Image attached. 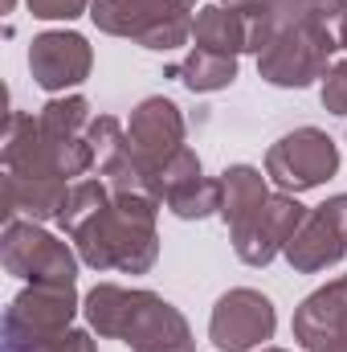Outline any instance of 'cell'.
Instances as JSON below:
<instances>
[{
    "mask_svg": "<svg viewBox=\"0 0 347 352\" xmlns=\"http://www.w3.org/2000/svg\"><path fill=\"white\" fill-rule=\"evenodd\" d=\"M127 140H131V156L135 164L147 173V180L156 176V168H164L176 152L184 148V115L172 98L152 94L143 98L131 119H127Z\"/></svg>",
    "mask_w": 347,
    "mask_h": 352,
    "instance_id": "obj_11",
    "label": "cell"
},
{
    "mask_svg": "<svg viewBox=\"0 0 347 352\" xmlns=\"http://www.w3.org/2000/svg\"><path fill=\"white\" fill-rule=\"evenodd\" d=\"M302 4H331V0H302Z\"/></svg>",
    "mask_w": 347,
    "mask_h": 352,
    "instance_id": "obj_29",
    "label": "cell"
},
{
    "mask_svg": "<svg viewBox=\"0 0 347 352\" xmlns=\"http://www.w3.org/2000/svg\"><path fill=\"white\" fill-rule=\"evenodd\" d=\"M339 50H347V4H344V16H339Z\"/></svg>",
    "mask_w": 347,
    "mask_h": 352,
    "instance_id": "obj_27",
    "label": "cell"
},
{
    "mask_svg": "<svg viewBox=\"0 0 347 352\" xmlns=\"http://www.w3.org/2000/svg\"><path fill=\"white\" fill-rule=\"evenodd\" d=\"M270 201V184L254 164H229L221 173V221L233 230L241 221H250L254 213H261V205Z\"/></svg>",
    "mask_w": 347,
    "mask_h": 352,
    "instance_id": "obj_16",
    "label": "cell"
},
{
    "mask_svg": "<svg viewBox=\"0 0 347 352\" xmlns=\"http://www.w3.org/2000/svg\"><path fill=\"white\" fill-rule=\"evenodd\" d=\"M294 340L307 352H323L347 328V274L311 291L294 311Z\"/></svg>",
    "mask_w": 347,
    "mask_h": 352,
    "instance_id": "obj_13",
    "label": "cell"
},
{
    "mask_svg": "<svg viewBox=\"0 0 347 352\" xmlns=\"http://www.w3.org/2000/svg\"><path fill=\"white\" fill-rule=\"evenodd\" d=\"M123 344H131V352H196V340H192V328H188L184 311L172 307L156 291H143V299H139V307L127 324Z\"/></svg>",
    "mask_w": 347,
    "mask_h": 352,
    "instance_id": "obj_12",
    "label": "cell"
},
{
    "mask_svg": "<svg viewBox=\"0 0 347 352\" xmlns=\"http://www.w3.org/2000/svg\"><path fill=\"white\" fill-rule=\"evenodd\" d=\"M168 209L180 221H204V217L221 213V180H213V176L192 180L188 188H180L176 197H168Z\"/></svg>",
    "mask_w": 347,
    "mask_h": 352,
    "instance_id": "obj_20",
    "label": "cell"
},
{
    "mask_svg": "<svg viewBox=\"0 0 347 352\" xmlns=\"http://www.w3.org/2000/svg\"><path fill=\"white\" fill-rule=\"evenodd\" d=\"M339 173V148L319 127H294L265 152V176L282 192H307Z\"/></svg>",
    "mask_w": 347,
    "mask_h": 352,
    "instance_id": "obj_6",
    "label": "cell"
},
{
    "mask_svg": "<svg viewBox=\"0 0 347 352\" xmlns=\"http://www.w3.org/2000/svg\"><path fill=\"white\" fill-rule=\"evenodd\" d=\"M0 263L12 278L25 283H74L82 258L78 250H70V242L53 238L41 221L12 217L4 221L0 234Z\"/></svg>",
    "mask_w": 347,
    "mask_h": 352,
    "instance_id": "obj_5",
    "label": "cell"
},
{
    "mask_svg": "<svg viewBox=\"0 0 347 352\" xmlns=\"http://www.w3.org/2000/svg\"><path fill=\"white\" fill-rule=\"evenodd\" d=\"M274 328H278V311L254 287L225 291L208 316V340L221 352H254L258 344L274 340Z\"/></svg>",
    "mask_w": 347,
    "mask_h": 352,
    "instance_id": "obj_7",
    "label": "cell"
},
{
    "mask_svg": "<svg viewBox=\"0 0 347 352\" xmlns=\"http://www.w3.org/2000/svg\"><path fill=\"white\" fill-rule=\"evenodd\" d=\"M106 201H110V188H106V180H102V176L74 180V184H70V197H66V205H62V213H58V226L66 230V238H70L78 226H86L90 217L106 205Z\"/></svg>",
    "mask_w": 347,
    "mask_h": 352,
    "instance_id": "obj_19",
    "label": "cell"
},
{
    "mask_svg": "<svg viewBox=\"0 0 347 352\" xmlns=\"http://www.w3.org/2000/svg\"><path fill=\"white\" fill-rule=\"evenodd\" d=\"M86 140H90V148H94V168H98L102 180H115V176L139 168V164H135V156H131L127 127H123L115 115H94Z\"/></svg>",
    "mask_w": 347,
    "mask_h": 352,
    "instance_id": "obj_17",
    "label": "cell"
},
{
    "mask_svg": "<svg viewBox=\"0 0 347 352\" xmlns=\"http://www.w3.org/2000/svg\"><path fill=\"white\" fill-rule=\"evenodd\" d=\"M196 12V0H90V21L98 33L127 37L156 54H172L192 37Z\"/></svg>",
    "mask_w": 347,
    "mask_h": 352,
    "instance_id": "obj_3",
    "label": "cell"
},
{
    "mask_svg": "<svg viewBox=\"0 0 347 352\" xmlns=\"http://www.w3.org/2000/svg\"><path fill=\"white\" fill-rule=\"evenodd\" d=\"M176 78L192 94H217V90L237 82V58L233 54H217V50H188V58L172 70Z\"/></svg>",
    "mask_w": 347,
    "mask_h": 352,
    "instance_id": "obj_18",
    "label": "cell"
},
{
    "mask_svg": "<svg viewBox=\"0 0 347 352\" xmlns=\"http://www.w3.org/2000/svg\"><path fill=\"white\" fill-rule=\"evenodd\" d=\"M339 16L344 0L331 4L278 0V33L258 54V74L270 87L307 90L331 70V54H339Z\"/></svg>",
    "mask_w": 347,
    "mask_h": 352,
    "instance_id": "obj_1",
    "label": "cell"
},
{
    "mask_svg": "<svg viewBox=\"0 0 347 352\" xmlns=\"http://www.w3.org/2000/svg\"><path fill=\"white\" fill-rule=\"evenodd\" d=\"M204 176V168H200V156L192 152V148H180L172 160L164 164V168H156V176H152V188H156V197L168 205V197H176L180 188H188L192 180H200Z\"/></svg>",
    "mask_w": 347,
    "mask_h": 352,
    "instance_id": "obj_21",
    "label": "cell"
},
{
    "mask_svg": "<svg viewBox=\"0 0 347 352\" xmlns=\"http://www.w3.org/2000/svg\"><path fill=\"white\" fill-rule=\"evenodd\" d=\"M286 263L298 274H319L327 266H339L347 254V192L327 197L319 209L307 213L298 234L286 242Z\"/></svg>",
    "mask_w": 347,
    "mask_h": 352,
    "instance_id": "obj_9",
    "label": "cell"
},
{
    "mask_svg": "<svg viewBox=\"0 0 347 352\" xmlns=\"http://www.w3.org/2000/svg\"><path fill=\"white\" fill-rule=\"evenodd\" d=\"M323 352H347V328H344V332H339V336H335V340H331Z\"/></svg>",
    "mask_w": 347,
    "mask_h": 352,
    "instance_id": "obj_26",
    "label": "cell"
},
{
    "mask_svg": "<svg viewBox=\"0 0 347 352\" xmlns=\"http://www.w3.org/2000/svg\"><path fill=\"white\" fill-rule=\"evenodd\" d=\"M82 311L74 283H29L4 311V352H45Z\"/></svg>",
    "mask_w": 347,
    "mask_h": 352,
    "instance_id": "obj_4",
    "label": "cell"
},
{
    "mask_svg": "<svg viewBox=\"0 0 347 352\" xmlns=\"http://www.w3.org/2000/svg\"><path fill=\"white\" fill-rule=\"evenodd\" d=\"M12 4H16V0H4V12H12Z\"/></svg>",
    "mask_w": 347,
    "mask_h": 352,
    "instance_id": "obj_28",
    "label": "cell"
},
{
    "mask_svg": "<svg viewBox=\"0 0 347 352\" xmlns=\"http://www.w3.org/2000/svg\"><path fill=\"white\" fill-rule=\"evenodd\" d=\"M45 352H98V344H94V336H90V332H82V328H70L66 336H58V340H53Z\"/></svg>",
    "mask_w": 347,
    "mask_h": 352,
    "instance_id": "obj_24",
    "label": "cell"
},
{
    "mask_svg": "<svg viewBox=\"0 0 347 352\" xmlns=\"http://www.w3.org/2000/svg\"><path fill=\"white\" fill-rule=\"evenodd\" d=\"M319 98H323V111L347 115V62H331V70L323 74Z\"/></svg>",
    "mask_w": 347,
    "mask_h": 352,
    "instance_id": "obj_22",
    "label": "cell"
},
{
    "mask_svg": "<svg viewBox=\"0 0 347 352\" xmlns=\"http://www.w3.org/2000/svg\"><path fill=\"white\" fill-rule=\"evenodd\" d=\"M29 12L37 21H78L82 12L90 16V0H29Z\"/></svg>",
    "mask_w": 347,
    "mask_h": 352,
    "instance_id": "obj_23",
    "label": "cell"
},
{
    "mask_svg": "<svg viewBox=\"0 0 347 352\" xmlns=\"http://www.w3.org/2000/svg\"><path fill=\"white\" fill-rule=\"evenodd\" d=\"M70 197V180L58 176H12L4 173V221H58Z\"/></svg>",
    "mask_w": 347,
    "mask_h": 352,
    "instance_id": "obj_14",
    "label": "cell"
},
{
    "mask_svg": "<svg viewBox=\"0 0 347 352\" xmlns=\"http://www.w3.org/2000/svg\"><path fill=\"white\" fill-rule=\"evenodd\" d=\"M217 4H229V8H258V4H278V0H217Z\"/></svg>",
    "mask_w": 347,
    "mask_h": 352,
    "instance_id": "obj_25",
    "label": "cell"
},
{
    "mask_svg": "<svg viewBox=\"0 0 347 352\" xmlns=\"http://www.w3.org/2000/svg\"><path fill=\"white\" fill-rule=\"evenodd\" d=\"M143 299V287H119V283H98L82 299V316H86L90 332L106 336V340H123L127 336V324L135 316Z\"/></svg>",
    "mask_w": 347,
    "mask_h": 352,
    "instance_id": "obj_15",
    "label": "cell"
},
{
    "mask_svg": "<svg viewBox=\"0 0 347 352\" xmlns=\"http://www.w3.org/2000/svg\"><path fill=\"white\" fill-rule=\"evenodd\" d=\"M261 352H286V349H261Z\"/></svg>",
    "mask_w": 347,
    "mask_h": 352,
    "instance_id": "obj_30",
    "label": "cell"
},
{
    "mask_svg": "<svg viewBox=\"0 0 347 352\" xmlns=\"http://www.w3.org/2000/svg\"><path fill=\"white\" fill-rule=\"evenodd\" d=\"M90 70H94V50L74 29L37 33L33 45H29V74L49 94H66V90L82 87L90 78Z\"/></svg>",
    "mask_w": 347,
    "mask_h": 352,
    "instance_id": "obj_10",
    "label": "cell"
},
{
    "mask_svg": "<svg viewBox=\"0 0 347 352\" xmlns=\"http://www.w3.org/2000/svg\"><path fill=\"white\" fill-rule=\"evenodd\" d=\"M307 213L311 209L298 205L294 192H282V188L270 192V201L261 205V213H254L250 221H241V226L229 230L237 258L246 266H270L286 250V242L298 234V226L307 221Z\"/></svg>",
    "mask_w": 347,
    "mask_h": 352,
    "instance_id": "obj_8",
    "label": "cell"
},
{
    "mask_svg": "<svg viewBox=\"0 0 347 352\" xmlns=\"http://www.w3.org/2000/svg\"><path fill=\"white\" fill-rule=\"evenodd\" d=\"M160 209L164 201L152 192H110V201L70 234V242L90 270L147 274L160 258Z\"/></svg>",
    "mask_w": 347,
    "mask_h": 352,
    "instance_id": "obj_2",
    "label": "cell"
}]
</instances>
